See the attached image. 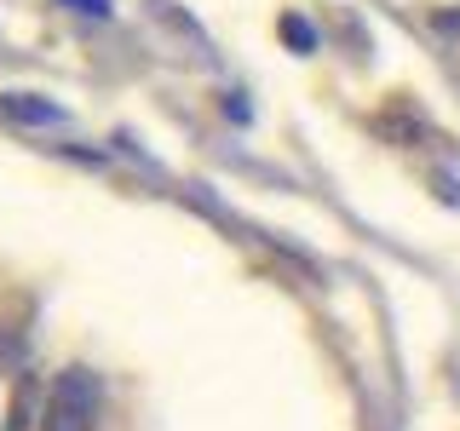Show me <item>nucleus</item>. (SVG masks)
Wrapping results in <instances>:
<instances>
[{"label": "nucleus", "mask_w": 460, "mask_h": 431, "mask_svg": "<svg viewBox=\"0 0 460 431\" xmlns=\"http://www.w3.org/2000/svg\"><path fill=\"white\" fill-rule=\"evenodd\" d=\"M98 409H104V380H98L86 363H69L52 380L40 431H98Z\"/></svg>", "instance_id": "f257e3e1"}, {"label": "nucleus", "mask_w": 460, "mask_h": 431, "mask_svg": "<svg viewBox=\"0 0 460 431\" xmlns=\"http://www.w3.org/2000/svg\"><path fill=\"white\" fill-rule=\"evenodd\" d=\"M0 104H6L12 121H29V127H52V121H64V110L47 104V98H35V92H6Z\"/></svg>", "instance_id": "f03ea898"}, {"label": "nucleus", "mask_w": 460, "mask_h": 431, "mask_svg": "<svg viewBox=\"0 0 460 431\" xmlns=\"http://www.w3.org/2000/svg\"><path fill=\"white\" fill-rule=\"evenodd\" d=\"M282 40H294L299 52H311V47H316V29L299 18V12H288V18H282Z\"/></svg>", "instance_id": "7ed1b4c3"}, {"label": "nucleus", "mask_w": 460, "mask_h": 431, "mask_svg": "<svg viewBox=\"0 0 460 431\" xmlns=\"http://www.w3.org/2000/svg\"><path fill=\"white\" fill-rule=\"evenodd\" d=\"M69 6H75V12H86V18H110V0H69Z\"/></svg>", "instance_id": "20e7f679"}]
</instances>
